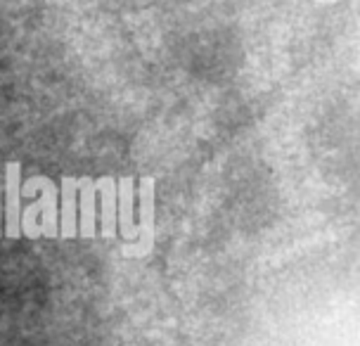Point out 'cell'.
<instances>
[{
    "label": "cell",
    "instance_id": "4",
    "mask_svg": "<svg viewBox=\"0 0 360 346\" xmlns=\"http://www.w3.org/2000/svg\"><path fill=\"white\" fill-rule=\"evenodd\" d=\"M93 188L102 192V237H117V181L112 176H102L93 181Z\"/></svg>",
    "mask_w": 360,
    "mask_h": 346
},
{
    "label": "cell",
    "instance_id": "7",
    "mask_svg": "<svg viewBox=\"0 0 360 346\" xmlns=\"http://www.w3.org/2000/svg\"><path fill=\"white\" fill-rule=\"evenodd\" d=\"M133 178L124 176L119 181V226L126 240L138 237V228H133Z\"/></svg>",
    "mask_w": 360,
    "mask_h": 346
},
{
    "label": "cell",
    "instance_id": "6",
    "mask_svg": "<svg viewBox=\"0 0 360 346\" xmlns=\"http://www.w3.org/2000/svg\"><path fill=\"white\" fill-rule=\"evenodd\" d=\"M79 190H81V221H79V235L83 240H93L98 235V228H95V188L90 178H79Z\"/></svg>",
    "mask_w": 360,
    "mask_h": 346
},
{
    "label": "cell",
    "instance_id": "3",
    "mask_svg": "<svg viewBox=\"0 0 360 346\" xmlns=\"http://www.w3.org/2000/svg\"><path fill=\"white\" fill-rule=\"evenodd\" d=\"M8 178H5V185H8V228H5V235L10 240H17L22 235V228H19V214H22V207H19V200H22V164L10 162L8 166Z\"/></svg>",
    "mask_w": 360,
    "mask_h": 346
},
{
    "label": "cell",
    "instance_id": "5",
    "mask_svg": "<svg viewBox=\"0 0 360 346\" xmlns=\"http://www.w3.org/2000/svg\"><path fill=\"white\" fill-rule=\"evenodd\" d=\"M76 190H79V178L64 176L62 178V223L57 230V237L62 240H72L79 235L76 230Z\"/></svg>",
    "mask_w": 360,
    "mask_h": 346
},
{
    "label": "cell",
    "instance_id": "1",
    "mask_svg": "<svg viewBox=\"0 0 360 346\" xmlns=\"http://www.w3.org/2000/svg\"><path fill=\"white\" fill-rule=\"evenodd\" d=\"M41 192V200L24 209L19 216V228L22 233L36 240V237H57V188L53 181L45 176H34L24 183L22 197H31Z\"/></svg>",
    "mask_w": 360,
    "mask_h": 346
},
{
    "label": "cell",
    "instance_id": "8",
    "mask_svg": "<svg viewBox=\"0 0 360 346\" xmlns=\"http://www.w3.org/2000/svg\"><path fill=\"white\" fill-rule=\"evenodd\" d=\"M0 211H3V200H0ZM0 235H3V228H0Z\"/></svg>",
    "mask_w": 360,
    "mask_h": 346
},
{
    "label": "cell",
    "instance_id": "2",
    "mask_svg": "<svg viewBox=\"0 0 360 346\" xmlns=\"http://www.w3.org/2000/svg\"><path fill=\"white\" fill-rule=\"evenodd\" d=\"M154 185L152 176L140 181V247L126 249L128 256H145L154 247Z\"/></svg>",
    "mask_w": 360,
    "mask_h": 346
}]
</instances>
